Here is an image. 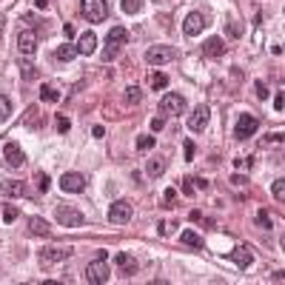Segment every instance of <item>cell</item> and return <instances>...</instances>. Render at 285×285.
Wrapping results in <instances>:
<instances>
[{
  "label": "cell",
  "instance_id": "cell-46",
  "mask_svg": "<svg viewBox=\"0 0 285 285\" xmlns=\"http://www.w3.org/2000/svg\"><path fill=\"white\" fill-rule=\"evenodd\" d=\"M35 6H37V9H46V6H49V0H35Z\"/></svg>",
  "mask_w": 285,
  "mask_h": 285
},
{
  "label": "cell",
  "instance_id": "cell-21",
  "mask_svg": "<svg viewBox=\"0 0 285 285\" xmlns=\"http://www.w3.org/2000/svg\"><path fill=\"white\" fill-rule=\"evenodd\" d=\"M180 242H183V245H191V248H203V245H205L203 237H197L191 228H186V231L180 234Z\"/></svg>",
  "mask_w": 285,
  "mask_h": 285
},
{
  "label": "cell",
  "instance_id": "cell-16",
  "mask_svg": "<svg viewBox=\"0 0 285 285\" xmlns=\"http://www.w3.org/2000/svg\"><path fill=\"white\" fill-rule=\"evenodd\" d=\"M18 49L23 54H35L37 52V35L32 32V29H23L18 35Z\"/></svg>",
  "mask_w": 285,
  "mask_h": 285
},
{
  "label": "cell",
  "instance_id": "cell-40",
  "mask_svg": "<svg viewBox=\"0 0 285 285\" xmlns=\"http://www.w3.org/2000/svg\"><path fill=\"white\" fill-rule=\"evenodd\" d=\"M57 131H69V120L66 117H57Z\"/></svg>",
  "mask_w": 285,
  "mask_h": 285
},
{
  "label": "cell",
  "instance_id": "cell-8",
  "mask_svg": "<svg viewBox=\"0 0 285 285\" xmlns=\"http://www.w3.org/2000/svg\"><path fill=\"white\" fill-rule=\"evenodd\" d=\"M177 57V49H171V46H152L149 52H146V60L152 63V66H163V63H171Z\"/></svg>",
  "mask_w": 285,
  "mask_h": 285
},
{
  "label": "cell",
  "instance_id": "cell-44",
  "mask_svg": "<svg viewBox=\"0 0 285 285\" xmlns=\"http://www.w3.org/2000/svg\"><path fill=\"white\" fill-rule=\"evenodd\" d=\"M63 35H66V37H74V26H71V23H66V26H63Z\"/></svg>",
  "mask_w": 285,
  "mask_h": 285
},
{
  "label": "cell",
  "instance_id": "cell-22",
  "mask_svg": "<svg viewBox=\"0 0 285 285\" xmlns=\"http://www.w3.org/2000/svg\"><path fill=\"white\" fill-rule=\"evenodd\" d=\"M40 100H43V103H54V100H60L57 86H43V89H40Z\"/></svg>",
  "mask_w": 285,
  "mask_h": 285
},
{
  "label": "cell",
  "instance_id": "cell-9",
  "mask_svg": "<svg viewBox=\"0 0 285 285\" xmlns=\"http://www.w3.org/2000/svg\"><path fill=\"white\" fill-rule=\"evenodd\" d=\"M60 188L66 194H80L83 188H86V177H83L80 171H66L60 177Z\"/></svg>",
  "mask_w": 285,
  "mask_h": 285
},
{
  "label": "cell",
  "instance_id": "cell-26",
  "mask_svg": "<svg viewBox=\"0 0 285 285\" xmlns=\"http://www.w3.org/2000/svg\"><path fill=\"white\" fill-rule=\"evenodd\" d=\"M9 117H12V100L0 94V123H6Z\"/></svg>",
  "mask_w": 285,
  "mask_h": 285
},
{
  "label": "cell",
  "instance_id": "cell-20",
  "mask_svg": "<svg viewBox=\"0 0 285 285\" xmlns=\"http://www.w3.org/2000/svg\"><path fill=\"white\" fill-rule=\"evenodd\" d=\"M29 231L35 234V237H49L52 228H49V223H46L43 217H29Z\"/></svg>",
  "mask_w": 285,
  "mask_h": 285
},
{
  "label": "cell",
  "instance_id": "cell-43",
  "mask_svg": "<svg viewBox=\"0 0 285 285\" xmlns=\"http://www.w3.org/2000/svg\"><path fill=\"white\" fill-rule=\"evenodd\" d=\"M194 157V143H186V160H191Z\"/></svg>",
  "mask_w": 285,
  "mask_h": 285
},
{
  "label": "cell",
  "instance_id": "cell-24",
  "mask_svg": "<svg viewBox=\"0 0 285 285\" xmlns=\"http://www.w3.org/2000/svg\"><path fill=\"white\" fill-rule=\"evenodd\" d=\"M140 100H143L140 86H128V89H125V103H128V106H137Z\"/></svg>",
  "mask_w": 285,
  "mask_h": 285
},
{
  "label": "cell",
  "instance_id": "cell-12",
  "mask_svg": "<svg viewBox=\"0 0 285 285\" xmlns=\"http://www.w3.org/2000/svg\"><path fill=\"white\" fill-rule=\"evenodd\" d=\"M114 265L120 268V274H123V276H131V274H137V259H134L131 254H125V251L114 254Z\"/></svg>",
  "mask_w": 285,
  "mask_h": 285
},
{
  "label": "cell",
  "instance_id": "cell-17",
  "mask_svg": "<svg viewBox=\"0 0 285 285\" xmlns=\"http://www.w3.org/2000/svg\"><path fill=\"white\" fill-rule=\"evenodd\" d=\"M77 52L80 54H94L97 52V35H94V32L80 35V40H77Z\"/></svg>",
  "mask_w": 285,
  "mask_h": 285
},
{
  "label": "cell",
  "instance_id": "cell-23",
  "mask_svg": "<svg viewBox=\"0 0 285 285\" xmlns=\"http://www.w3.org/2000/svg\"><path fill=\"white\" fill-rule=\"evenodd\" d=\"M77 46H60V49H57V60H74V57H77Z\"/></svg>",
  "mask_w": 285,
  "mask_h": 285
},
{
  "label": "cell",
  "instance_id": "cell-39",
  "mask_svg": "<svg viewBox=\"0 0 285 285\" xmlns=\"http://www.w3.org/2000/svg\"><path fill=\"white\" fill-rule=\"evenodd\" d=\"M180 188H183V194H186V197L194 194V186H191V180H183V186H180Z\"/></svg>",
  "mask_w": 285,
  "mask_h": 285
},
{
  "label": "cell",
  "instance_id": "cell-10",
  "mask_svg": "<svg viewBox=\"0 0 285 285\" xmlns=\"http://www.w3.org/2000/svg\"><path fill=\"white\" fill-rule=\"evenodd\" d=\"M208 117H211V111H208V106H197L194 111H191V114H188V128H191V131H203L205 125H208Z\"/></svg>",
  "mask_w": 285,
  "mask_h": 285
},
{
  "label": "cell",
  "instance_id": "cell-4",
  "mask_svg": "<svg viewBox=\"0 0 285 285\" xmlns=\"http://www.w3.org/2000/svg\"><path fill=\"white\" fill-rule=\"evenodd\" d=\"M131 214H134V205L128 203V200H114L111 208H108V223L125 225L128 220H131Z\"/></svg>",
  "mask_w": 285,
  "mask_h": 285
},
{
  "label": "cell",
  "instance_id": "cell-32",
  "mask_svg": "<svg viewBox=\"0 0 285 285\" xmlns=\"http://www.w3.org/2000/svg\"><path fill=\"white\" fill-rule=\"evenodd\" d=\"M37 188H40L43 194L52 188V180H49V174H37Z\"/></svg>",
  "mask_w": 285,
  "mask_h": 285
},
{
  "label": "cell",
  "instance_id": "cell-15",
  "mask_svg": "<svg viewBox=\"0 0 285 285\" xmlns=\"http://www.w3.org/2000/svg\"><path fill=\"white\" fill-rule=\"evenodd\" d=\"M0 194L3 197H26L29 188H26V183H20V180H3V183H0Z\"/></svg>",
  "mask_w": 285,
  "mask_h": 285
},
{
  "label": "cell",
  "instance_id": "cell-41",
  "mask_svg": "<svg viewBox=\"0 0 285 285\" xmlns=\"http://www.w3.org/2000/svg\"><path fill=\"white\" fill-rule=\"evenodd\" d=\"M163 125H166V123H163V117H154V120H152V128H154V131H163Z\"/></svg>",
  "mask_w": 285,
  "mask_h": 285
},
{
  "label": "cell",
  "instance_id": "cell-19",
  "mask_svg": "<svg viewBox=\"0 0 285 285\" xmlns=\"http://www.w3.org/2000/svg\"><path fill=\"white\" fill-rule=\"evenodd\" d=\"M203 52L208 54V57H223L225 54V43H223V37H208L203 46Z\"/></svg>",
  "mask_w": 285,
  "mask_h": 285
},
{
  "label": "cell",
  "instance_id": "cell-13",
  "mask_svg": "<svg viewBox=\"0 0 285 285\" xmlns=\"http://www.w3.org/2000/svg\"><path fill=\"white\" fill-rule=\"evenodd\" d=\"M203 29H205V18L200 15V12H191V15L186 18V23H183V32H186L188 37H197Z\"/></svg>",
  "mask_w": 285,
  "mask_h": 285
},
{
  "label": "cell",
  "instance_id": "cell-38",
  "mask_svg": "<svg viewBox=\"0 0 285 285\" xmlns=\"http://www.w3.org/2000/svg\"><path fill=\"white\" fill-rule=\"evenodd\" d=\"M174 200H177V191H174V188H169V191L163 194V203H166V205H171Z\"/></svg>",
  "mask_w": 285,
  "mask_h": 285
},
{
  "label": "cell",
  "instance_id": "cell-45",
  "mask_svg": "<svg viewBox=\"0 0 285 285\" xmlns=\"http://www.w3.org/2000/svg\"><path fill=\"white\" fill-rule=\"evenodd\" d=\"M91 134H94V137H103V134H106V128H103V125H94V128H91Z\"/></svg>",
  "mask_w": 285,
  "mask_h": 285
},
{
  "label": "cell",
  "instance_id": "cell-36",
  "mask_svg": "<svg viewBox=\"0 0 285 285\" xmlns=\"http://www.w3.org/2000/svg\"><path fill=\"white\" fill-rule=\"evenodd\" d=\"M274 108H276V111H282V108H285V94H282V91H276V94H274Z\"/></svg>",
  "mask_w": 285,
  "mask_h": 285
},
{
  "label": "cell",
  "instance_id": "cell-31",
  "mask_svg": "<svg viewBox=\"0 0 285 285\" xmlns=\"http://www.w3.org/2000/svg\"><path fill=\"white\" fill-rule=\"evenodd\" d=\"M18 208H15V205H6V208H3V220H6V223H15V220H18Z\"/></svg>",
  "mask_w": 285,
  "mask_h": 285
},
{
  "label": "cell",
  "instance_id": "cell-34",
  "mask_svg": "<svg viewBox=\"0 0 285 285\" xmlns=\"http://www.w3.org/2000/svg\"><path fill=\"white\" fill-rule=\"evenodd\" d=\"M254 91H257V97H259V100H265V97H268V86H265L262 80L254 83Z\"/></svg>",
  "mask_w": 285,
  "mask_h": 285
},
{
  "label": "cell",
  "instance_id": "cell-30",
  "mask_svg": "<svg viewBox=\"0 0 285 285\" xmlns=\"http://www.w3.org/2000/svg\"><path fill=\"white\" fill-rule=\"evenodd\" d=\"M271 191H274V197L279 200V203H282V200H285V180H274Z\"/></svg>",
  "mask_w": 285,
  "mask_h": 285
},
{
  "label": "cell",
  "instance_id": "cell-2",
  "mask_svg": "<svg viewBox=\"0 0 285 285\" xmlns=\"http://www.w3.org/2000/svg\"><path fill=\"white\" fill-rule=\"evenodd\" d=\"M125 40H128V32H125L123 26H114L111 32H108L106 37V49H103V60H114L117 54H120V49L125 46Z\"/></svg>",
  "mask_w": 285,
  "mask_h": 285
},
{
  "label": "cell",
  "instance_id": "cell-29",
  "mask_svg": "<svg viewBox=\"0 0 285 285\" xmlns=\"http://www.w3.org/2000/svg\"><path fill=\"white\" fill-rule=\"evenodd\" d=\"M166 86H169V77H166V74H163V71H157V74H152V89H166Z\"/></svg>",
  "mask_w": 285,
  "mask_h": 285
},
{
  "label": "cell",
  "instance_id": "cell-35",
  "mask_svg": "<svg viewBox=\"0 0 285 285\" xmlns=\"http://www.w3.org/2000/svg\"><path fill=\"white\" fill-rule=\"evenodd\" d=\"M20 71H23V80H35V77H37V69H35V66H23Z\"/></svg>",
  "mask_w": 285,
  "mask_h": 285
},
{
  "label": "cell",
  "instance_id": "cell-1",
  "mask_svg": "<svg viewBox=\"0 0 285 285\" xmlns=\"http://www.w3.org/2000/svg\"><path fill=\"white\" fill-rule=\"evenodd\" d=\"M108 276H111L108 254L106 251H100V257L94 259V262H89V268H86V279H89L91 285H103V282H108Z\"/></svg>",
  "mask_w": 285,
  "mask_h": 285
},
{
  "label": "cell",
  "instance_id": "cell-3",
  "mask_svg": "<svg viewBox=\"0 0 285 285\" xmlns=\"http://www.w3.org/2000/svg\"><path fill=\"white\" fill-rule=\"evenodd\" d=\"M80 12H83V18L91 20V23H103L108 15V6H106V0H80Z\"/></svg>",
  "mask_w": 285,
  "mask_h": 285
},
{
  "label": "cell",
  "instance_id": "cell-42",
  "mask_svg": "<svg viewBox=\"0 0 285 285\" xmlns=\"http://www.w3.org/2000/svg\"><path fill=\"white\" fill-rule=\"evenodd\" d=\"M191 183H194V188H208V183H205L203 177H194V180H191Z\"/></svg>",
  "mask_w": 285,
  "mask_h": 285
},
{
  "label": "cell",
  "instance_id": "cell-37",
  "mask_svg": "<svg viewBox=\"0 0 285 285\" xmlns=\"http://www.w3.org/2000/svg\"><path fill=\"white\" fill-rule=\"evenodd\" d=\"M228 32H231V37H242V32H245V29H242V23H237V20H234L231 26H228Z\"/></svg>",
  "mask_w": 285,
  "mask_h": 285
},
{
  "label": "cell",
  "instance_id": "cell-14",
  "mask_svg": "<svg viewBox=\"0 0 285 285\" xmlns=\"http://www.w3.org/2000/svg\"><path fill=\"white\" fill-rule=\"evenodd\" d=\"M74 251L71 248H46V251H40V262L43 265H52V262H63V259H69Z\"/></svg>",
  "mask_w": 285,
  "mask_h": 285
},
{
  "label": "cell",
  "instance_id": "cell-5",
  "mask_svg": "<svg viewBox=\"0 0 285 285\" xmlns=\"http://www.w3.org/2000/svg\"><path fill=\"white\" fill-rule=\"evenodd\" d=\"M259 128V120L254 114H240L237 117V123H234V137L237 140H248V137H254Z\"/></svg>",
  "mask_w": 285,
  "mask_h": 285
},
{
  "label": "cell",
  "instance_id": "cell-27",
  "mask_svg": "<svg viewBox=\"0 0 285 285\" xmlns=\"http://www.w3.org/2000/svg\"><path fill=\"white\" fill-rule=\"evenodd\" d=\"M154 143H157V140H154L152 134H143V137H137V149H140V152H152Z\"/></svg>",
  "mask_w": 285,
  "mask_h": 285
},
{
  "label": "cell",
  "instance_id": "cell-11",
  "mask_svg": "<svg viewBox=\"0 0 285 285\" xmlns=\"http://www.w3.org/2000/svg\"><path fill=\"white\" fill-rule=\"evenodd\" d=\"M3 160H6L9 169H20V166L26 163V157H23L18 143H6V146H3Z\"/></svg>",
  "mask_w": 285,
  "mask_h": 285
},
{
  "label": "cell",
  "instance_id": "cell-7",
  "mask_svg": "<svg viewBox=\"0 0 285 285\" xmlns=\"http://www.w3.org/2000/svg\"><path fill=\"white\" fill-rule=\"evenodd\" d=\"M54 217H57V223L66 225V228H77V225H83V214L77 211L74 205H57Z\"/></svg>",
  "mask_w": 285,
  "mask_h": 285
},
{
  "label": "cell",
  "instance_id": "cell-18",
  "mask_svg": "<svg viewBox=\"0 0 285 285\" xmlns=\"http://www.w3.org/2000/svg\"><path fill=\"white\" fill-rule=\"evenodd\" d=\"M228 257H231V262H237L240 268H248L251 262H254V254H251V248H245V245L234 248L231 254H228Z\"/></svg>",
  "mask_w": 285,
  "mask_h": 285
},
{
  "label": "cell",
  "instance_id": "cell-28",
  "mask_svg": "<svg viewBox=\"0 0 285 285\" xmlns=\"http://www.w3.org/2000/svg\"><path fill=\"white\" fill-rule=\"evenodd\" d=\"M120 6H123V12H125V15H137V12L143 9V0H123Z\"/></svg>",
  "mask_w": 285,
  "mask_h": 285
},
{
  "label": "cell",
  "instance_id": "cell-25",
  "mask_svg": "<svg viewBox=\"0 0 285 285\" xmlns=\"http://www.w3.org/2000/svg\"><path fill=\"white\" fill-rule=\"evenodd\" d=\"M163 171H166V160L157 157V160H149V177H160Z\"/></svg>",
  "mask_w": 285,
  "mask_h": 285
},
{
  "label": "cell",
  "instance_id": "cell-33",
  "mask_svg": "<svg viewBox=\"0 0 285 285\" xmlns=\"http://www.w3.org/2000/svg\"><path fill=\"white\" fill-rule=\"evenodd\" d=\"M257 225H259V228H274V223H271V217H268L265 211L257 214Z\"/></svg>",
  "mask_w": 285,
  "mask_h": 285
},
{
  "label": "cell",
  "instance_id": "cell-6",
  "mask_svg": "<svg viewBox=\"0 0 285 285\" xmlns=\"http://www.w3.org/2000/svg\"><path fill=\"white\" fill-rule=\"evenodd\" d=\"M160 108H163V114H174L180 117L183 111H186V97L183 94H177V91H166L160 100Z\"/></svg>",
  "mask_w": 285,
  "mask_h": 285
}]
</instances>
